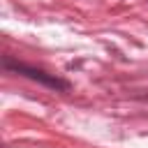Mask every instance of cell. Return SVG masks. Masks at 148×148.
<instances>
[{
	"label": "cell",
	"instance_id": "6da1fadb",
	"mask_svg": "<svg viewBox=\"0 0 148 148\" xmlns=\"http://www.w3.org/2000/svg\"><path fill=\"white\" fill-rule=\"evenodd\" d=\"M2 67H5L7 72L21 74V76H25V79H30V81H37V83H42V86L49 88V90H56V92H67V90H69V81H65V79H60V76H56V74H49L46 69H39V67H35V65H25V62L5 58V60H2Z\"/></svg>",
	"mask_w": 148,
	"mask_h": 148
}]
</instances>
